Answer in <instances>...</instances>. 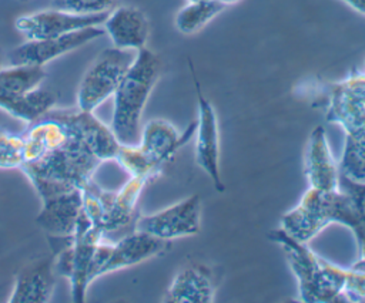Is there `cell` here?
<instances>
[{"instance_id":"1","label":"cell","mask_w":365,"mask_h":303,"mask_svg":"<svg viewBox=\"0 0 365 303\" xmlns=\"http://www.w3.org/2000/svg\"><path fill=\"white\" fill-rule=\"evenodd\" d=\"M103 162L80 142L68 137L58 148L20 166L41 201L81 191L94 179Z\"/></svg>"},{"instance_id":"2","label":"cell","mask_w":365,"mask_h":303,"mask_svg":"<svg viewBox=\"0 0 365 303\" xmlns=\"http://www.w3.org/2000/svg\"><path fill=\"white\" fill-rule=\"evenodd\" d=\"M268 238L284 253L297 280L299 300L307 303L348 302L345 296L346 267L327 260L308 243L291 238L279 228L271 230Z\"/></svg>"},{"instance_id":"3","label":"cell","mask_w":365,"mask_h":303,"mask_svg":"<svg viewBox=\"0 0 365 303\" xmlns=\"http://www.w3.org/2000/svg\"><path fill=\"white\" fill-rule=\"evenodd\" d=\"M160 68L158 55L144 47L135 53L134 61L114 91L110 128L121 144L138 142L141 117L160 78Z\"/></svg>"},{"instance_id":"4","label":"cell","mask_w":365,"mask_h":303,"mask_svg":"<svg viewBox=\"0 0 365 303\" xmlns=\"http://www.w3.org/2000/svg\"><path fill=\"white\" fill-rule=\"evenodd\" d=\"M148 182L143 176H130L117 191H107L93 179L81 189L83 212L90 223L100 229L106 238L130 226L134 228L138 218L137 203Z\"/></svg>"},{"instance_id":"5","label":"cell","mask_w":365,"mask_h":303,"mask_svg":"<svg viewBox=\"0 0 365 303\" xmlns=\"http://www.w3.org/2000/svg\"><path fill=\"white\" fill-rule=\"evenodd\" d=\"M106 236L94 228L84 212L78 220L73 238L67 239L63 248L53 256L56 273L70 282L71 296L76 303L86 300L90 280V269L96 248Z\"/></svg>"},{"instance_id":"6","label":"cell","mask_w":365,"mask_h":303,"mask_svg":"<svg viewBox=\"0 0 365 303\" xmlns=\"http://www.w3.org/2000/svg\"><path fill=\"white\" fill-rule=\"evenodd\" d=\"M137 51L117 47L104 48L83 74L77 88V107L93 111L113 97Z\"/></svg>"},{"instance_id":"7","label":"cell","mask_w":365,"mask_h":303,"mask_svg":"<svg viewBox=\"0 0 365 303\" xmlns=\"http://www.w3.org/2000/svg\"><path fill=\"white\" fill-rule=\"evenodd\" d=\"M338 189L318 191L308 188L297 205L279 219V229L291 238L308 243L327 226L335 223Z\"/></svg>"},{"instance_id":"8","label":"cell","mask_w":365,"mask_h":303,"mask_svg":"<svg viewBox=\"0 0 365 303\" xmlns=\"http://www.w3.org/2000/svg\"><path fill=\"white\" fill-rule=\"evenodd\" d=\"M134 229L161 240L194 236L201 229V196L190 195L150 215H140Z\"/></svg>"},{"instance_id":"9","label":"cell","mask_w":365,"mask_h":303,"mask_svg":"<svg viewBox=\"0 0 365 303\" xmlns=\"http://www.w3.org/2000/svg\"><path fill=\"white\" fill-rule=\"evenodd\" d=\"M198 117L195 119V142L194 156L198 168L204 171L217 192H224L225 185L221 175V148H220V127L217 112L211 101L204 95L200 83L194 75Z\"/></svg>"},{"instance_id":"10","label":"cell","mask_w":365,"mask_h":303,"mask_svg":"<svg viewBox=\"0 0 365 303\" xmlns=\"http://www.w3.org/2000/svg\"><path fill=\"white\" fill-rule=\"evenodd\" d=\"M47 115L58 119L74 141L86 147L101 162L114 161L121 142L113 129L100 121L93 111L81 108H53Z\"/></svg>"},{"instance_id":"11","label":"cell","mask_w":365,"mask_h":303,"mask_svg":"<svg viewBox=\"0 0 365 303\" xmlns=\"http://www.w3.org/2000/svg\"><path fill=\"white\" fill-rule=\"evenodd\" d=\"M325 119L358 138L365 131V73H354L329 87Z\"/></svg>"},{"instance_id":"12","label":"cell","mask_w":365,"mask_h":303,"mask_svg":"<svg viewBox=\"0 0 365 303\" xmlns=\"http://www.w3.org/2000/svg\"><path fill=\"white\" fill-rule=\"evenodd\" d=\"M108 11L100 14H78L53 7L19 16L14 20V27L26 40H43L87 27L103 26Z\"/></svg>"},{"instance_id":"13","label":"cell","mask_w":365,"mask_h":303,"mask_svg":"<svg viewBox=\"0 0 365 303\" xmlns=\"http://www.w3.org/2000/svg\"><path fill=\"white\" fill-rule=\"evenodd\" d=\"M104 28L101 26L81 28L64 36L43 38V40H26L20 46L14 47L9 53L10 64H34L44 67L47 63L68 54L90 41L101 37Z\"/></svg>"},{"instance_id":"14","label":"cell","mask_w":365,"mask_h":303,"mask_svg":"<svg viewBox=\"0 0 365 303\" xmlns=\"http://www.w3.org/2000/svg\"><path fill=\"white\" fill-rule=\"evenodd\" d=\"M53 256L36 257L23 265L14 276L9 303H47L56 289Z\"/></svg>"},{"instance_id":"15","label":"cell","mask_w":365,"mask_h":303,"mask_svg":"<svg viewBox=\"0 0 365 303\" xmlns=\"http://www.w3.org/2000/svg\"><path fill=\"white\" fill-rule=\"evenodd\" d=\"M304 174L309 188L318 191H335L339 188V168L331 151L325 128L317 125L304 149Z\"/></svg>"},{"instance_id":"16","label":"cell","mask_w":365,"mask_h":303,"mask_svg":"<svg viewBox=\"0 0 365 303\" xmlns=\"http://www.w3.org/2000/svg\"><path fill=\"white\" fill-rule=\"evenodd\" d=\"M195 121H192L182 132L170 121L163 118L150 119L141 127L138 147L158 166L170 162L177 152L194 137Z\"/></svg>"},{"instance_id":"17","label":"cell","mask_w":365,"mask_h":303,"mask_svg":"<svg viewBox=\"0 0 365 303\" xmlns=\"http://www.w3.org/2000/svg\"><path fill=\"white\" fill-rule=\"evenodd\" d=\"M171 243L173 242L161 240L145 232L133 229L113 242L107 263L103 269V276L160 256L170 249Z\"/></svg>"},{"instance_id":"18","label":"cell","mask_w":365,"mask_h":303,"mask_svg":"<svg viewBox=\"0 0 365 303\" xmlns=\"http://www.w3.org/2000/svg\"><path fill=\"white\" fill-rule=\"evenodd\" d=\"M81 213V191H71L41 201L36 223L54 239H70L77 229Z\"/></svg>"},{"instance_id":"19","label":"cell","mask_w":365,"mask_h":303,"mask_svg":"<svg viewBox=\"0 0 365 303\" xmlns=\"http://www.w3.org/2000/svg\"><path fill=\"white\" fill-rule=\"evenodd\" d=\"M104 33L117 48L138 51L145 47L150 37V21L147 14L134 6H118L108 11Z\"/></svg>"},{"instance_id":"20","label":"cell","mask_w":365,"mask_h":303,"mask_svg":"<svg viewBox=\"0 0 365 303\" xmlns=\"http://www.w3.org/2000/svg\"><path fill=\"white\" fill-rule=\"evenodd\" d=\"M217 285L212 272L201 263H188L174 275L163 302L167 303H211L215 300Z\"/></svg>"},{"instance_id":"21","label":"cell","mask_w":365,"mask_h":303,"mask_svg":"<svg viewBox=\"0 0 365 303\" xmlns=\"http://www.w3.org/2000/svg\"><path fill=\"white\" fill-rule=\"evenodd\" d=\"M23 139L26 164L61 147L68 139V134L58 119L46 114L40 119L31 122V127L23 135Z\"/></svg>"},{"instance_id":"22","label":"cell","mask_w":365,"mask_h":303,"mask_svg":"<svg viewBox=\"0 0 365 303\" xmlns=\"http://www.w3.org/2000/svg\"><path fill=\"white\" fill-rule=\"evenodd\" d=\"M56 92L41 87L23 95L0 92V110L27 124H31L44 117L50 110L56 107Z\"/></svg>"},{"instance_id":"23","label":"cell","mask_w":365,"mask_h":303,"mask_svg":"<svg viewBox=\"0 0 365 303\" xmlns=\"http://www.w3.org/2000/svg\"><path fill=\"white\" fill-rule=\"evenodd\" d=\"M44 67L34 64H10L0 68V92L23 95L38 88L46 80Z\"/></svg>"},{"instance_id":"24","label":"cell","mask_w":365,"mask_h":303,"mask_svg":"<svg viewBox=\"0 0 365 303\" xmlns=\"http://www.w3.org/2000/svg\"><path fill=\"white\" fill-rule=\"evenodd\" d=\"M339 189L345 195L342 226L352 232L356 243L365 240V184H355L339 175Z\"/></svg>"},{"instance_id":"25","label":"cell","mask_w":365,"mask_h":303,"mask_svg":"<svg viewBox=\"0 0 365 303\" xmlns=\"http://www.w3.org/2000/svg\"><path fill=\"white\" fill-rule=\"evenodd\" d=\"M225 6L217 0H201L188 1L182 9L178 10L174 18L175 28L182 34H194L202 30L210 21H212L220 13H222Z\"/></svg>"},{"instance_id":"26","label":"cell","mask_w":365,"mask_h":303,"mask_svg":"<svg viewBox=\"0 0 365 303\" xmlns=\"http://www.w3.org/2000/svg\"><path fill=\"white\" fill-rule=\"evenodd\" d=\"M114 161L130 175V176H143L148 181L154 179L160 172L161 166L153 162L148 155L138 147V144H121Z\"/></svg>"},{"instance_id":"27","label":"cell","mask_w":365,"mask_h":303,"mask_svg":"<svg viewBox=\"0 0 365 303\" xmlns=\"http://www.w3.org/2000/svg\"><path fill=\"white\" fill-rule=\"evenodd\" d=\"M339 175L355 184H365V144L345 135L338 162Z\"/></svg>"},{"instance_id":"28","label":"cell","mask_w":365,"mask_h":303,"mask_svg":"<svg viewBox=\"0 0 365 303\" xmlns=\"http://www.w3.org/2000/svg\"><path fill=\"white\" fill-rule=\"evenodd\" d=\"M24 164L23 135L0 127V169H16Z\"/></svg>"},{"instance_id":"29","label":"cell","mask_w":365,"mask_h":303,"mask_svg":"<svg viewBox=\"0 0 365 303\" xmlns=\"http://www.w3.org/2000/svg\"><path fill=\"white\" fill-rule=\"evenodd\" d=\"M118 0H53V7L78 13V14H100L114 9Z\"/></svg>"},{"instance_id":"30","label":"cell","mask_w":365,"mask_h":303,"mask_svg":"<svg viewBox=\"0 0 365 303\" xmlns=\"http://www.w3.org/2000/svg\"><path fill=\"white\" fill-rule=\"evenodd\" d=\"M345 296L348 302L365 300V270L346 267Z\"/></svg>"},{"instance_id":"31","label":"cell","mask_w":365,"mask_h":303,"mask_svg":"<svg viewBox=\"0 0 365 303\" xmlns=\"http://www.w3.org/2000/svg\"><path fill=\"white\" fill-rule=\"evenodd\" d=\"M339 1L345 3L346 6L354 9L355 11H358V13L365 16V0H339Z\"/></svg>"},{"instance_id":"32","label":"cell","mask_w":365,"mask_h":303,"mask_svg":"<svg viewBox=\"0 0 365 303\" xmlns=\"http://www.w3.org/2000/svg\"><path fill=\"white\" fill-rule=\"evenodd\" d=\"M358 248H359V259L352 267L359 269V270H365V240L359 242Z\"/></svg>"},{"instance_id":"33","label":"cell","mask_w":365,"mask_h":303,"mask_svg":"<svg viewBox=\"0 0 365 303\" xmlns=\"http://www.w3.org/2000/svg\"><path fill=\"white\" fill-rule=\"evenodd\" d=\"M218 3H221L222 6H232V4H237V3H240V1H242V0H217Z\"/></svg>"},{"instance_id":"34","label":"cell","mask_w":365,"mask_h":303,"mask_svg":"<svg viewBox=\"0 0 365 303\" xmlns=\"http://www.w3.org/2000/svg\"><path fill=\"white\" fill-rule=\"evenodd\" d=\"M187 1H201V0H187Z\"/></svg>"}]
</instances>
